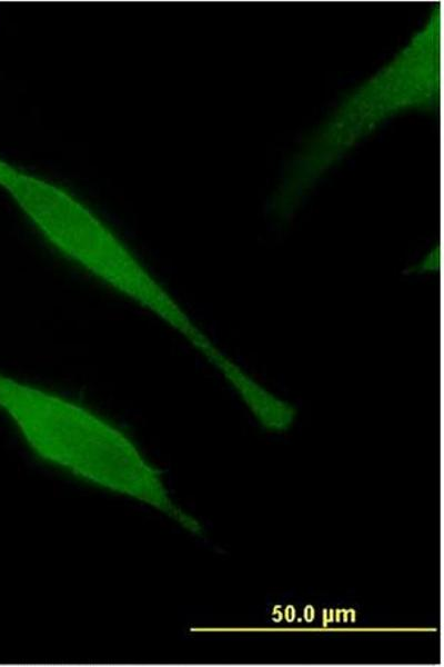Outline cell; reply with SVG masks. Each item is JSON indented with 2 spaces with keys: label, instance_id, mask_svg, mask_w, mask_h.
Returning <instances> with one entry per match:
<instances>
[{
  "label": "cell",
  "instance_id": "cell-2",
  "mask_svg": "<svg viewBox=\"0 0 444 667\" xmlns=\"http://www.w3.org/2000/svg\"><path fill=\"white\" fill-rule=\"evenodd\" d=\"M0 187L64 259L149 311L205 359L218 346L128 245L68 190L0 158Z\"/></svg>",
  "mask_w": 444,
  "mask_h": 667
},
{
  "label": "cell",
  "instance_id": "cell-4",
  "mask_svg": "<svg viewBox=\"0 0 444 667\" xmlns=\"http://www.w3.org/2000/svg\"><path fill=\"white\" fill-rule=\"evenodd\" d=\"M437 252H435V250H433L428 257H426L424 260H422L417 266L415 271L418 270L420 271H432L436 269V266L438 263V257H437Z\"/></svg>",
  "mask_w": 444,
  "mask_h": 667
},
{
  "label": "cell",
  "instance_id": "cell-3",
  "mask_svg": "<svg viewBox=\"0 0 444 667\" xmlns=\"http://www.w3.org/2000/svg\"><path fill=\"white\" fill-rule=\"evenodd\" d=\"M220 374L263 429L284 432L292 427L296 408L263 386L233 359Z\"/></svg>",
  "mask_w": 444,
  "mask_h": 667
},
{
  "label": "cell",
  "instance_id": "cell-1",
  "mask_svg": "<svg viewBox=\"0 0 444 667\" xmlns=\"http://www.w3.org/2000/svg\"><path fill=\"white\" fill-rule=\"evenodd\" d=\"M0 410L40 460L151 506L192 534L202 532L201 524L171 498L161 472L137 444L98 412L1 371Z\"/></svg>",
  "mask_w": 444,
  "mask_h": 667
}]
</instances>
